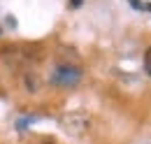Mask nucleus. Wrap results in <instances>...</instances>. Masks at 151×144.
<instances>
[{
  "mask_svg": "<svg viewBox=\"0 0 151 144\" xmlns=\"http://www.w3.org/2000/svg\"><path fill=\"white\" fill-rule=\"evenodd\" d=\"M51 81L60 89H72L81 81V70L75 65H58L51 74Z\"/></svg>",
  "mask_w": 151,
  "mask_h": 144,
  "instance_id": "nucleus-2",
  "label": "nucleus"
},
{
  "mask_svg": "<svg viewBox=\"0 0 151 144\" xmlns=\"http://www.w3.org/2000/svg\"><path fill=\"white\" fill-rule=\"evenodd\" d=\"M147 65H149V72H151V49L147 51Z\"/></svg>",
  "mask_w": 151,
  "mask_h": 144,
  "instance_id": "nucleus-4",
  "label": "nucleus"
},
{
  "mask_svg": "<svg viewBox=\"0 0 151 144\" xmlns=\"http://www.w3.org/2000/svg\"><path fill=\"white\" fill-rule=\"evenodd\" d=\"M58 123L63 128V132H68L70 137H86L93 128V119L86 112H68L58 119Z\"/></svg>",
  "mask_w": 151,
  "mask_h": 144,
  "instance_id": "nucleus-1",
  "label": "nucleus"
},
{
  "mask_svg": "<svg viewBox=\"0 0 151 144\" xmlns=\"http://www.w3.org/2000/svg\"><path fill=\"white\" fill-rule=\"evenodd\" d=\"M40 86H42V81H40V77L35 74V72H26V74H23V89H26V91L37 93Z\"/></svg>",
  "mask_w": 151,
  "mask_h": 144,
  "instance_id": "nucleus-3",
  "label": "nucleus"
}]
</instances>
